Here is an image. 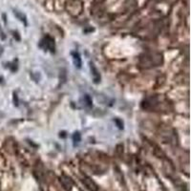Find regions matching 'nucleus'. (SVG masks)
Returning <instances> with one entry per match:
<instances>
[{"label":"nucleus","mask_w":191,"mask_h":191,"mask_svg":"<svg viewBox=\"0 0 191 191\" xmlns=\"http://www.w3.org/2000/svg\"><path fill=\"white\" fill-rule=\"evenodd\" d=\"M73 139H74L75 142H79V141H81V134H79V133H75Z\"/></svg>","instance_id":"4"},{"label":"nucleus","mask_w":191,"mask_h":191,"mask_svg":"<svg viewBox=\"0 0 191 191\" xmlns=\"http://www.w3.org/2000/svg\"><path fill=\"white\" fill-rule=\"evenodd\" d=\"M42 43H45L46 45V48L47 49H51L53 51V49L55 48V43H54V40L50 37H47L44 38V40L42 41Z\"/></svg>","instance_id":"1"},{"label":"nucleus","mask_w":191,"mask_h":191,"mask_svg":"<svg viewBox=\"0 0 191 191\" xmlns=\"http://www.w3.org/2000/svg\"><path fill=\"white\" fill-rule=\"evenodd\" d=\"M91 71H92V76H93L95 82H99L100 79V73L98 72L97 68H96L93 64H91Z\"/></svg>","instance_id":"3"},{"label":"nucleus","mask_w":191,"mask_h":191,"mask_svg":"<svg viewBox=\"0 0 191 191\" xmlns=\"http://www.w3.org/2000/svg\"><path fill=\"white\" fill-rule=\"evenodd\" d=\"M72 56H73V59H74L75 65L77 68H81V56H79V54L75 52V53H72Z\"/></svg>","instance_id":"2"}]
</instances>
